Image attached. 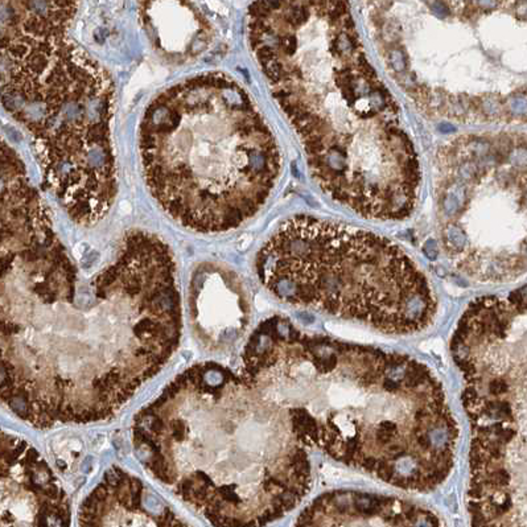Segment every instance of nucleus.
Masks as SVG:
<instances>
[{
	"label": "nucleus",
	"mask_w": 527,
	"mask_h": 527,
	"mask_svg": "<svg viewBox=\"0 0 527 527\" xmlns=\"http://www.w3.org/2000/svg\"><path fill=\"white\" fill-rule=\"evenodd\" d=\"M2 399L37 428L106 420L177 349L176 263L134 230L86 283L66 254L2 271Z\"/></svg>",
	"instance_id": "f257e3e1"
},
{
	"label": "nucleus",
	"mask_w": 527,
	"mask_h": 527,
	"mask_svg": "<svg viewBox=\"0 0 527 527\" xmlns=\"http://www.w3.org/2000/svg\"><path fill=\"white\" fill-rule=\"evenodd\" d=\"M242 375L285 411L305 447L410 492H431L455 464L459 427L432 370L407 354L303 332L266 318Z\"/></svg>",
	"instance_id": "f03ea898"
},
{
	"label": "nucleus",
	"mask_w": 527,
	"mask_h": 527,
	"mask_svg": "<svg viewBox=\"0 0 527 527\" xmlns=\"http://www.w3.org/2000/svg\"><path fill=\"white\" fill-rule=\"evenodd\" d=\"M249 41L324 193L366 218L414 210L420 165L345 2H255Z\"/></svg>",
	"instance_id": "7ed1b4c3"
},
{
	"label": "nucleus",
	"mask_w": 527,
	"mask_h": 527,
	"mask_svg": "<svg viewBox=\"0 0 527 527\" xmlns=\"http://www.w3.org/2000/svg\"><path fill=\"white\" fill-rule=\"evenodd\" d=\"M132 444L144 468L214 527H266L311 486L308 451L285 411L212 361L137 412Z\"/></svg>",
	"instance_id": "20e7f679"
},
{
	"label": "nucleus",
	"mask_w": 527,
	"mask_h": 527,
	"mask_svg": "<svg viewBox=\"0 0 527 527\" xmlns=\"http://www.w3.org/2000/svg\"><path fill=\"white\" fill-rule=\"evenodd\" d=\"M75 2H2L4 109L32 135L45 181L69 217L95 225L118 190L110 75L66 29Z\"/></svg>",
	"instance_id": "39448f33"
},
{
	"label": "nucleus",
	"mask_w": 527,
	"mask_h": 527,
	"mask_svg": "<svg viewBox=\"0 0 527 527\" xmlns=\"http://www.w3.org/2000/svg\"><path fill=\"white\" fill-rule=\"evenodd\" d=\"M139 152L152 197L197 233H225L250 219L270 197L281 165L250 95L221 72L160 92L144 111Z\"/></svg>",
	"instance_id": "423d86ee"
},
{
	"label": "nucleus",
	"mask_w": 527,
	"mask_h": 527,
	"mask_svg": "<svg viewBox=\"0 0 527 527\" xmlns=\"http://www.w3.org/2000/svg\"><path fill=\"white\" fill-rule=\"evenodd\" d=\"M451 354L472 432L470 527H527V284L473 300Z\"/></svg>",
	"instance_id": "0eeeda50"
},
{
	"label": "nucleus",
	"mask_w": 527,
	"mask_h": 527,
	"mask_svg": "<svg viewBox=\"0 0 527 527\" xmlns=\"http://www.w3.org/2000/svg\"><path fill=\"white\" fill-rule=\"evenodd\" d=\"M264 287L287 304L412 334L435 320L427 277L385 236L315 217L285 221L257 255Z\"/></svg>",
	"instance_id": "6e6552de"
},
{
	"label": "nucleus",
	"mask_w": 527,
	"mask_h": 527,
	"mask_svg": "<svg viewBox=\"0 0 527 527\" xmlns=\"http://www.w3.org/2000/svg\"><path fill=\"white\" fill-rule=\"evenodd\" d=\"M65 490L24 439L2 435V527H70Z\"/></svg>",
	"instance_id": "1a4fd4ad"
},
{
	"label": "nucleus",
	"mask_w": 527,
	"mask_h": 527,
	"mask_svg": "<svg viewBox=\"0 0 527 527\" xmlns=\"http://www.w3.org/2000/svg\"><path fill=\"white\" fill-rule=\"evenodd\" d=\"M189 311L197 339L210 350L235 344L250 320V304L241 279L214 263L201 264L193 272Z\"/></svg>",
	"instance_id": "9d476101"
},
{
	"label": "nucleus",
	"mask_w": 527,
	"mask_h": 527,
	"mask_svg": "<svg viewBox=\"0 0 527 527\" xmlns=\"http://www.w3.org/2000/svg\"><path fill=\"white\" fill-rule=\"evenodd\" d=\"M78 527L189 526L141 480L115 465L81 503Z\"/></svg>",
	"instance_id": "9b49d317"
},
{
	"label": "nucleus",
	"mask_w": 527,
	"mask_h": 527,
	"mask_svg": "<svg viewBox=\"0 0 527 527\" xmlns=\"http://www.w3.org/2000/svg\"><path fill=\"white\" fill-rule=\"evenodd\" d=\"M295 527H444L429 509L398 497L358 490L321 494Z\"/></svg>",
	"instance_id": "f8f14e48"
},
{
	"label": "nucleus",
	"mask_w": 527,
	"mask_h": 527,
	"mask_svg": "<svg viewBox=\"0 0 527 527\" xmlns=\"http://www.w3.org/2000/svg\"><path fill=\"white\" fill-rule=\"evenodd\" d=\"M141 21L156 48L168 57L185 61L205 48L212 27L192 3H140Z\"/></svg>",
	"instance_id": "ddd939ff"
}]
</instances>
